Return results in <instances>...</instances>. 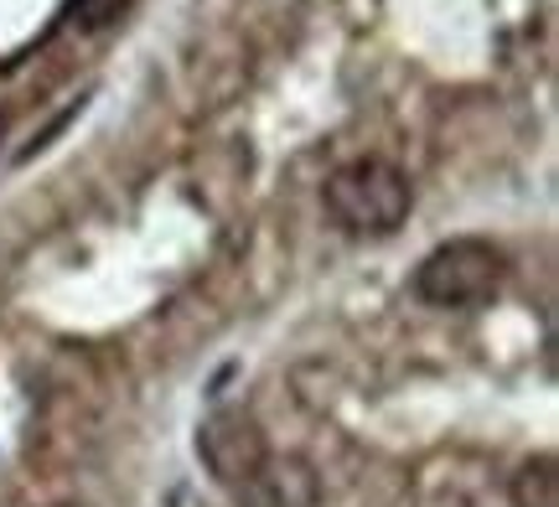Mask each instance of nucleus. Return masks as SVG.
I'll return each mask as SVG.
<instances>
[{
  "label": "nucleus",
  "instance_id": "f257e3e1",
  "mask_svg": "<svg viewBox=\"0 0 559 507\" xmlns=\"http://www.w3.org/2000/svg\"><path fill=\"white\" fill-rule=\"evenodd\" d=\"M409 177L383 156H358L326 177V213L347 233H394L409 218Z\"/></svg>",
  "mask_w": 559,
  "mask_h": 507
},
{
  "label": "nucleus",
  "instance_id": "f03ea898",
  "mask_svg": "<svg viewBox=\"0 0 559 507\" xmlns=\"http://www.w3.org/2000/svg\"><path fill=\"white\" fill-rule=\"evenodd\" d=\"M508 259L498 244L487 239H451V244L430 249L415 269V295L440 311H461V305H481L487 295H498Z\"/></svg>",
  "mask_w": 559,
  "mask_h": 507
},
{
  "label": "nucleus",
  "instance_id": "7ed1b4c3",
  "mask_svg": "<svg viewBox=\"0 0 559 507\" xmlns=\"http://www.w3.org/2000/svg\"><path fill=\"white\" fill-rule=\"evenodd\" d=\"M198 450H202V461H207V471H213L228 492L243 487V482L270 461V440H264V430L254 425L243 409H218V414L202 425Z\"/></svg>",
  "mask_w": 559,
  "mask_h": 507
},
{
  "label": "nucleus",
  "instance_id": "20e7f679",
  "mask_svg": "<svg viewBox=\"0 0 559 507\" xmlns=\"http://www.w3.org/2000/svg\"><path fill=\"white\" fill-rule=\"evenodd\" d=\"M234 503L239 507H311L317 503V471L296 461V456H275L264 461L243 487H234Z\"/></svg>",
  "mask_w": 559,
  "mask_h": 507
},
{
  "label": "nucleus",
  "instance_id": "39448f33",
  "mask_svg": "<svg viewBox=\"0 0 559 507\" xmlns=\"http://www.w3.org/2000/svg\"><path fill=\"white\" fill-rule=\"evenodd\" d=\"M513 507H559V467L549 450L519 467V476H513Z\"/></svg>",
  "mask_w": 559,
  "mask_h": 507
},
{
  "label": "nucleus",
  "instance_id": "423d86ee",
  "mask_svg": "<svg viewBox=\"0 0 559 507\" xmlns=\"http://www.w3.org/2000/svg\"><path fill=\"white\" fill-rule=\"evenodd\" d=\"M124 5L130 0H68L62 5V21L73 26V32H104V26H115L124 16Z\"/></svg>",
  "mask_w": 559,
  "mask_h": 507
}]
</instances>
